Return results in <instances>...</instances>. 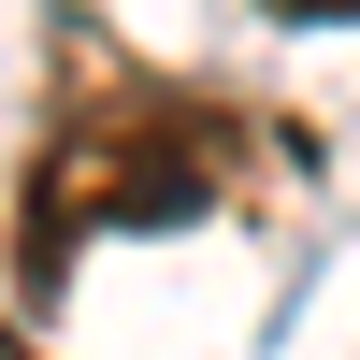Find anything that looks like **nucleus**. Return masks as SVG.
Listing matches in <instances>:
<instances>
[{
    "mask_svg": "<svg viewBox=\"0 0 360 360\" xmlns=\"http://www.w3.org/2000/svg\"><path fill=\"white\" fill-rule=\"evenodd\" d=\"M245 173H259V115H231L217 86H188V72L115 58L101 29L72 15L58 29V101H44V130H29V188H15V288L58 303L101 231H173V217H202V202H231Z\"/></svg>",
    "mask_w": 360,
    "mask_h": 360,
    "instance_id": "obj_1",
    "label": "nucleus"
},
{
    "mask_svg": "<svg viewBox=\"0 0 360 360\" xmlns=\"http://www.w3.org/2000/svg\"><path fill=\"white\" fill-rule=\"evenodd\" d=\"M259 15H288V29H346L360 0H259Z\"/></svg>",
    "mask_w": 360,
    "mask_h": 360,
    "instance_id": "obj_2",
    "label": "nucleus"
},
{
    "mask_svg": "<svg viewBox=\"0 0 360 360\" xmlns=\"http://www.w3.org/2000/svg\"><path fill=\"white\" fill-rule=\"evenodd\" d=\"M0 360H44V346H29V332H0Z\"/></svg>",
    "mask_w": 360,
    "mask_h": 360,
    "instance_id": "obj_3",
    "label": "nucleus"
}]
</instances>
